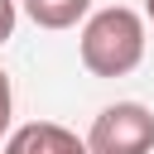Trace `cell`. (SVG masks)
Segmentation results:
<instances>
[{
    "label": "cell",
    "instance_id": "6",
    "mask_svg": "<svg viewBox=\"0 0 154 154\" xmlns=\"http://www.w3.org/2000/svg\"><path fill=\"white\" fill-rule=\"evenodd\" d=\"M10 106H14V96H10V77L0 72V135L10 130Z\"/></svg>",
    "mask_w": 154,
    "mask_h": 154
},
{
    "label": "cell",
    "instance_id": "7",
    "mask_svg": "<svg viewBox=\"0 0 154 154\" xmlns=\"http://www.w3.org/2000/svg\"><path fill=\"white\" fill-rule=\"evenodd\" d=\"M144 14H149V19H154V0H144Z\"/></svg>",
    "mask_w": 154,
    "mask_h": 154
},
{
    "label": "cell",
    "instance_id": "2",
    "mask_svg": "<svg viewBox=\"0 0 154 154\" xmlns=\"http://www.w3.org/2000/svg\"><path fill=\"white\" fill-rule=\"evenodd\" d=\"M154 149V111L140 101L106 106L87 130V154H149Z\"/></svg>",
    "mask_w": 154,
    "mask_h": 154
},
{
    "label": "cell",
    "instance_id": "3",
    "mask_svg": "<svg viewBox=\"0 0 154 154\" xmlns=\"http://www.w3.org/2000/svg\"><path fill=\"white\" fill-rule=\"evenodd\" d=\"M5 154H87V140H77L67 125L29 120L5 140Z\"/></svg>",
    "mask_w": 154,
    "mask_h": 154
},
{
    "label": "cell",
    "instance_id": "1",
    "mask_svg": "<svg viewBox=\"0 0 154 154\" xmlns=\"http://www.w3.org/2000/svg\"><path fill=\"white\" fill-rule=\"evenodd\" d=\"M144 58V19L125 5L96 10L82 29V67L91 77H125Z\"/></svg>",
    "mask_w": 154,
    "mask_h": 154
},
{
    "label": "cell",
    "instance_id": "4",
    "mask_svg": "<svg viewBox=\"0 0 154 154\" xmlns=\"http://www.w3.org/2000/svg\"><path fill=\"white\" fill-rule=\"evenodd\" d=\"M87 10H91V0H24V14L38 29H72Z\"/></svg>",
    "mask_w": 154,
    "mask_h": 154
},
{
    "label": "cell",
    "instance_id": "5",
    "mask_svg": "<svg viewBox=\"0 0 154 154\" xmlns=\"http://www.w3.org/2000/svg\"><path fill=\"white\" fill-rule=\"evenodd\" d=\"M14 19H19V10H14V0H0V43L14 34Z\"/></svg>",
    "mask_w": 154,
    "mask_h": 154
}]
</instances>
